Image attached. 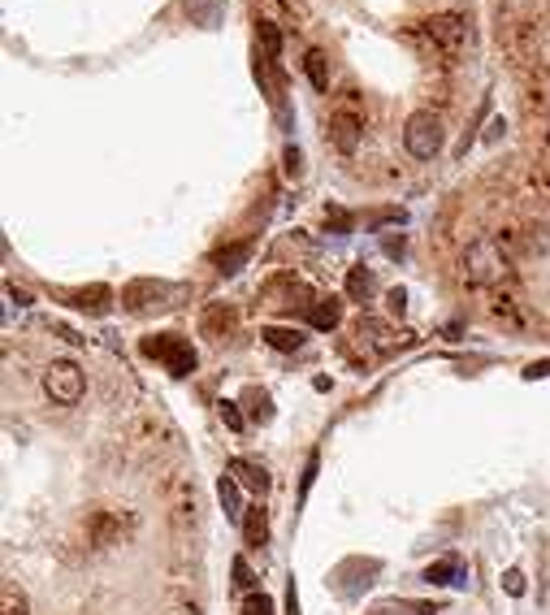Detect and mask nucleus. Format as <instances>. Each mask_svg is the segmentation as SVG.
<instances>
[{"instance_id": "f257e3e1", "label": "nucleus", "mask_w": 550, "mask_h": 615, "mask_svg": "<svg viewBox=\"0 0 550 615\" xmlns=\"http://www.w3.org/2000/svg\"><path fill=\"white\" fill-rule=\"evenodd\" d=\"M512 278V260L503 239H477L464 252V282L468 287H503Z\"/></svg>"}, {"instance_id": "f03ea898", "label": "nucleus", "mask_w": 550, "mask_h": 615, "mask_svg": "<svg viewBox=\"0 0 550 615\" xmlns=\"http://www.w3.org/2000/svg\"><path fill=\"white\" fill-rule=\"evenodd\" d=\"M425 44L442 57V61H455V57H464V48L473 44V31H468V18H459V13H433V18H425L421 27H417Z\"/></svg>"}, {"instance_id": "7ed1b4c3", "label": "nucleus", "mask_w": 550, "mask_h": 615, "mask_svg": "<svg viewBox=\"0 0 550 615\" xmlns=\"http://www.w3.org/2000/svg\"><path fill=\"white\" fill-rule=\"evenodd\" d=\"M139 352L148 360H157V364H165L174 377H187V373H195V364H199L195 347L187 338H178V334H152V338L139 343Z\"/></svg>"}, {"instance_id": "20e7f679", "label": "nucleus", "mask_w": 550, "mask_h": 615, "mask_svg": "<svg viewBox=\"0 0 550 615\" xmlns=\"http://www.w3.org/2000/svg\"><path fill=\"white\" fill-rule=\"evenodd\" d=\"M403 148H408V157H417V161H433L438 152H442V117L438 113H412L408 122H403Z\"/></svg>"}, {"instance_id": "39448f33", "label": "nucleus", "mask_w": 550, "mask_h": 615, "mask_svg": "<svg viewBox=\"0 0 550 615\" xmlns=\"http://www.w3.org/2000/svg\"><path fill=\"white\" fill-rule=\"evenodd\" d=\"M44 394L53 399V403H61V408H74L78 399H83V390H87V382H83V368L78 364H69V360H53L48 368H44Z\"/></svg>"}, {"instance_id": "423d86ee", "label": "nucleus", "mask_w": 550, "mask_h": 615, "mask_svg": "<svg viewBox=\"0 0 550 615\" xmlns=\"http://www.w3.org/2000/svg\"><path fill=\"white\" fill-rule=\"evenodd\" d=\"M356 343L368 352V356H390V352L399 347V334H394L386 321H377V317H360L356 321Z\"/></svg>"}, {"instance_id": "0eeeda50", "label": "nucleus", "mask_w": 550, "mask_h": 615, "mask_svg": "<svg viewBox=\"0 0 550 615\" xmlns=\"http://www.w3.org/2000/svg\"><path fill=\"white\" fill-rule=\"evenodd\" d=\"M325 134H329V143H334V148H338L343 157H352V152L360 148V139H364V126H360L356 113H334Z\"/></svg>"}, {"instance_id": "6e6552de", "label": "nucleus", "mask_w": 550, "mask_h": 615, "mask_svg": "<svg viewBox=\"0 0 550 615\" xmlns=\"http://www.w3.org/2000/svg\"><path fill=\"white\" fill-rule=\"evenodd\" d=\"M165 295H169V287L143 278V282H130L126 291H122V303H126V312H148V308H165L161 303Z\"/></svg>"}, {"instance_id": "1a4fd4ad", "label": "nucleus", "mask_w": 550, "mask_h": 615, "mask_svg": "<svg viewBox=\"0 0 550 615\" xmlns=\"http://www.w3.org/2000/svg\"><path fill=\"white\" fill-rule=\"evenodd\" d=\"M234 325H239V317H234V308H230V303H208V308H204V317H199V334H204V338H213V343H222V338L234 334Z\"/></svg>"}, {"instance_id": "9d476101", "label": "nucleus", "mask_w": 550, "mask_h": 615, "mask_svg": "<svg viewBox=\"0 0 550 615\" xmlns=\"http://www.w3.org/2000/svg\"><path fill=\"white\" fill-rule=\"evenodd\" d=\"M226 473L243 490H252V494H264V490H269V468H264V464H256V459H230Z\"/></svg>"}, {"instance_id": "9b49d317", "label": "nucleus", "mask_w": 550, "mask_h": 615, "mask_svg": "<svg viewBox=\"0 0 550 615\" xmlns=\"http://www.w3.org/2000/svg\"><path fill=\"white\" fill-rule=\"evenodd\" d=\"M260 338H264L273 352H299V347H303V329H291V325H264Z\"/></svg>"}, {"instance_id": "f8f14e48", "label": "nucleus", "mask_w": 550, "mask_h": 615, "mask_svg": "<svg viewBox=\"0 0 550 615\" xmlns=\"http://www.w3.org/2000/svg\"><path fill=\"white\" fill-rule=\"evenodd\" d=\"M308 321L312 329H334V325L343 321V299H317V303H308Z\"/></svg>"}, {"instance_id": "ddd939ff", "label": "nucleus", "mask_w": 550, "mask_h": 615, "mask_svg": "<svg viewBox=\"0 0 550 615\" xmlns=\"http://www.w3.org/2000/svg\"><path fill=\"white\" fill-rule=\"evenodd\" d=\"M347 295H352L356 303H368V299L377 295V278H373V269H364V264L347 269Z\"/></svg>"}, {"instance_id": "4468645a", "label": "nucleus", "mask_w": 550, "mask_h": 615, "mask_svg": "<svg viewBox=\"0 0 550 615\" xmlns=\"http://www.w3.org/2000/svg\"><path fill=\"white\" fill-rule=\"evenodd\" d=\"M0 615H31V598L18 581H0Z\"/></svg>"}, {"instance_id": "2eb2a0df", "label": "nucleus", "mask_w": 550, "mask_h": 615, "mask_svg": "<svg viewBox=\"0 0 550 615\" xmlns=\"http://www.w3.org/2000/svg\"><path fill=\"white\" fill-rule=\"evenodd\" d=\"M252 260V243H230V247H222L217 256H213V264H217V273H239L243 264Z\"/></svg>"}, {"instance_id": "dca6fc26", "label": "nucleus", "mask_w": 550, "mask_h": 615, "mask_svg": "<svg viewBox=\"0 0 550 615\" xmlns=\"http://www.w3.org/2000/svg\"><path fill=\"white\" fill-rule=\"evenodd\" d=\"M425 581L429 585H464V563L459 559H438L425 568Z\"/></svg>"}, {"instance_id": "f3484780", "label": "nucleus", "mask_w": 550, "mask_h": 615, "mask_svg": "<svg viewBox=\"0 0 550 615\" xmlns=\"http://www.w3.org/2000/svg\"><path fill=\"white\" fill-rule=\"evenodd\" d=\"M239 490H243V486H239V481H234L230 473L222 477V481H217V498H222V507H226V516H230V520H243V516H247V507H243Z\"/></svg>"}, {"instance_id": "a211bd4d", "label": "nucleus", "mask_w": 550, "mask_h": 615, "mask_svg": "<svg viewBox=\"0 0 550 615\" xmlns=\"http://www.w3.org/2000/svg\"><path fill=\"white\" fill-rule=\"evenodd\" d=\"M243 538H247V546H264V542H269V516H264V507H247V516H243Z\"/></svg>"}, {"instance_id": "6ab92c4d", "label": "nucleus", "mask_w": 550, "mask_h": 615, "mask_svg": "<svg viewBox=\"0 0 550 615\" xmlns=\"http://www.w3.org/2000/svg\"><path fill=\"white\" fill-rule=\"evenodd\" d=\"M187 13L195 27H222V0H187Z\"/></svg>"}, {"instance_id": "aec40b11", "label": "nucleus", "mask_w": 550, "mask_h": 615, "mask_svg": "<svg viewBox=\"0 0 550 615\" xmlns=\"http://www.w3.org/2000/svg\"><path fill=\"white\" fill-rule=\"evenodd\" d=\"M303 74H308V83H312L317 92H329V61H325L321 48H312V53L303 57Z\"/></svg>"}, {"instance_id": "412c9836", "label": "nucleus", "mask_w": 550, "mask_h": 615, "mask_svg": "<svg viewBox=\"0 0 550 615\" xmlns=\"http://www.w3.org/2000/svg\"><path fill=\"white\" fill-rule=\"evenodd\" d=\"M109 299H113V291H109V287H87V291L74 295V308H83V312H96V317H104V312H109Z\"/></svg>"}, {"instance_id": "4be33fe9", "label": "nucleus", "mask_w": 550, "mask_h": 615, "mask_svg": "<svg viewBox=\"0 0 550 615\" xmlns=\"http://www.w3.org/2000/svg\"><path fill=\"white\" fill-rule=\"evenodd\" d=\"M243 403H247V417H252V421H260V425L273 421V399H269L264 390L252 386L247 394H243Z\"/></svg>"}, {"instance_id": "5701e85b", "label": "nucleus", "mask_w": 550, "mask_h": 615, "mask_svg": "<svg viewBox=\"0 0 550 615\" xmlns=\"http://www.w3.org/2000/svg\"><path fill=\"white\" fill-rule=\"evenodd\" d=\"M217 412H222V421H226L230 433H243V429H247V417L239 412V403H226V399H222V403H217Z\"/></svg>"}, {"instance_id": "b1692460", "label": "nucleus", "mask_w": 550, "mask_h": 615, "mask_svg": "<svg viewBox=\"0 0 550 615\" xmlns=\"http://www.w3.org/2000/svg\"><path fill=\"white\" fill-rule=\"evenodd\" d=\"M260 44H264V57L278 61V53H282V35H278L273 22H260Z\"/></svg>"}, {"instance_id": "393cba45", "label": "nucleus", "mask_w": 550, "mask_h": 615, "mask_svg": "<svg viewBox=\"0 0 550 615\" xmlns=\"http://www.w3.org/2000/svg\"><path fill=\"white\" fill-rule=\"evenodd\" d=\"M252 585H256V577H252L247 559H234V589H243V594H256Z\"/></svg>"}, {"instance_id": "a878e982", "label": "nucleus", "mask_w": 550, "mask_h": 615, "mask_svg": "<svg viewBox=\"0 0 550 615\" xmlns=\"http://www.w3.org/2000/svg\"><path fill=\"white\" fill-rule=\"evenodd\" d=\"M243 615H273V598H269V594H247Z\"/></svg>"}, {"instance_id": "bb28decb", "label": "nucleus", "mask_w": 550, "mask_h": 615, "mask_svg": "<svg viewBox=\"0 0 550 615\" xmlns=\"http://www.w3.org/2000/svg\"><path fill=\"white\" fill-rule=\"evenodd\" d=\"M317 468H321V455L312 451V455H308V464H303V481H299V498H308V490H312V481H317Z\"/></svg>"}, {"instance_id": "cd10ccee", "label": "nucleus", "mask_w": 550, "mask_h": 615, "mask_svg": "<svg viewBox=\"0 0 550 615\" xmlns=\"http://www.w3.org/2000/svg\"><path fill=\"white\" fill-rule=\"evenodd\" d=\"M503 589H507L512 598H520V594H524V572H520V568H507V572H503Z\"/></svg>"}, {"instance_id": "c85d7f7f", "label": "nucleus", "mask_w": 550, "mask_h": 615, "mask_svg": "<svg viewBox=\"0 0 550 615\" xmlns=\"http://www.w3.org/2000/svg\"><path fill=\"white\" fill-rule=\"evenodd\" d=\"M386 303H390V312H394V317H403V312H408V291H403V287L386 291Z\"/></svg>"}, {"instance_id": "c756f323", "label": "nucleus", "mask_w": 550, "mask_h": 615, "mask_svg": "<svg viewBox=\"0 0 550 615\" xmlns=\"http://www.w3.org/2000/svg\"><path fill=\"white\" fill-rule=\"evenodd\" d=\"M282 161H287V178H299V174H303V152H299V148H287Z\"/></svg>"}, {"instance_id": "7c9ffc66", "label": "nucleus", "mask_w": 550, "mask_h": 615, "mask_svg": "<svg viewBox=\"0 0 550 615\" xmlns=\"http://www.w3.org/2000/svg\"><path fill=\"white\" fill-rule=\"evenodd\" d=\"M382 247H386V256H403V252H408V239H403V234H386V239H382Z\"/></svg>"}, {"instance_id": "2f4dec72", "label": "nucleus", "mask_w": 550, "mask_h": 615, "mask_svg": "<svg viewBox=\"0 0 550 615\" xmlns=\"http://www.w3.org/2000/svg\"><path fill=\"white\" fill-rule=\"evenodd\" d=\"M503 134H507V122H503V117H489V126H486V143H498Z\"/></svg>"}, {"instance_id": "473e14b6", "label": "nucleus", "mask_w": 550, "mask_h": 615, "mask_svg": "<svg viewBox=\"0 0 550 615\" xmlns=\"http://www.w3.org/2000/svg\"><path fill=\"white\" fill-rule=\"evenodd\" d=\"M524 377H529V382H538V377H550V360H542V364H529V368H524Z\"/></svg>"}, {"instance_id": "72a5a7b5", "label": "nucleus", "mask_w": 550, "mask_h": 615, "mask_svg": "<svg viewBox=\"0 0 550 615\" xmlns=\"http://www.w3.org/2000/svg\"><path fill=\"white\" fill-rule=\"evenodd\" d=\"M287 615H299V598H295V581L287 585Z\"/></svg>"}]
</instances>
